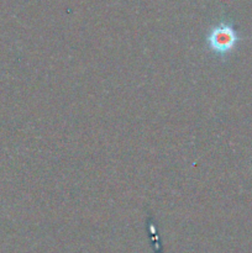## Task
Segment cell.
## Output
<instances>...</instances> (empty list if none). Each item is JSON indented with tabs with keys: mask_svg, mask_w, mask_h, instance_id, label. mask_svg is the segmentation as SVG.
<instances>
[{
	"mask_svg": "<svg viewBox=\"0 0 252 253\" xmlns=\"http://www.w3.org/2000/svg\"><path fill=\"white\" fill-rule=\"evenodd\" d=\"M239 41L237 32L229 24H220L211 30L208 36L209 47L217 54H226L234 49Z\"/></svg>",
	"mask_w": 252,
	"mask_h": 253,
	"instance_id": "1",
	"label": "cell"
}]
</instances>
